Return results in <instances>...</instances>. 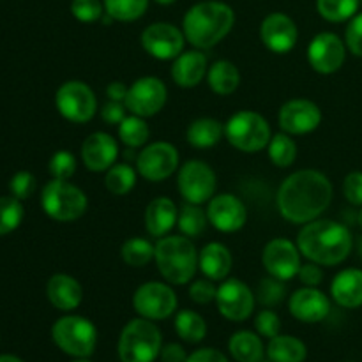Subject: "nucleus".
Listing matches in <instances>:
<instances>
[{
  "mask_svg": "<svg viewBox=\"0 0 362 362\" xmlns=\"http://www.w3.org/2000/svg\"><path fill=\"white\" fill-rule=\"evenodd\" d=\"M332 184L318 170H299L283 180L276 194L278 211L293 225H306L320 218L332 202Z\"/></svg>",
  "mask_w": 362,
  "mask_h": 362,
  "instance_id": "nucleus-1",
  "label": "nucleus"
},
{
  "mask_svg": "<svg viewBox=\"0 0 362 362\" xmlns=\"http://www.w3.org/2000/svg\"><path fill=\"white\" fill-rule=\"evenodd\" d=\"M297 247L306 260L334 267L349 258L354 237L349 226L332 219H315L303 225L297 235Z\"/></svg>",
  "mask_w": 362,
  "mask_h": 362,
  "instance_id": "nucleus-2",
  "label": "nucleus"
},
{
  "mask_svg": "<svg viewBox=\"0 0 362 362\" xmlns=\"http://www.w3.org/2000/svg\"><path fill=\"white\" fill-rule=\"evenodd\" d=\"M235 13L232 7L218 0H207L191 7L182 21L187 42L197 49L214 48L232 30Z\"/></svg>",
  "mask_w": 362,
  "mask_h": 362,
  "instance_id": "nucleus-3",
  "label": "nucleus"
},
{
  "mask_svg": "<svg viewBox=\"0 0 362 362\" xmlns=\"http://www.w3.org/2000/svg\"><path fill=\"white\" fill-rule=\"evenodd\" d=\"M154 260L166 283L187 285L197 274L198 251L189 237L165 235L156 243Z\"/></svg>",
  "mask_w": 362,
  "mask_h": 362,
  "instance_id": "nucleus-4",
  "label": "nucleus"
},
{
  "mask_svg": "<svg viewBox=\"0 0 362 362\" xmlns=\"http://www.w3.org/2000/svg\"><path fill=\"white\" fill-rule=\"evenodd\" d=\"M161 349V331L154 322L141 317L124 325L117 345L120 362H154Z\"/></svg>",
  "mask_w": 362,
  "mask_h": 362,
  "instance_id": "nucleus-5",
  "label": "nucleus"
},
{
  "mask_svg": "<svg viewBox=\"0 0 362 362\" xmlns=\"http://www.w3.org/2000/svg\"><path fill=\"white\" fill-rule=\"evenodd\" d=\"M41 207L52 219L59 223H71L80 219L88 209L85 191L69 180L52 179L41 193Z\"/></svg>",
  "mask_w": 362,
  "mask_h": 362,
  "instance_id": "nucleus-6",
  "label": "nucleus"
},
{
  "mask_svg": "<svg viewBox=\"0 0 362 362\" xmlns=\"http://www.w3.org/2000/svg\"><path fill=\"white\" fill-rule=\"evenodd\" d=\"M225 138L237 151L255 154L267 148L272 133L264 115L251 110H240L226 120Z\"/></svg>",
  "mask_w": 362,
  "mask_h": 362,
  "instance_id": "nucleus-7",
  "label": "nucleus"
},
{
  "mask_svg": "<svg viewBox=\"0 0 362 362\" xmlns=\"http://www.w3.org/2000/svg\"><path fill=\"white\" fill-rule=\"evenodd\" d=\"M52 338L64 354L76 359H87L98 346V329L88 318L67 315L53 324Z\"/></svg>",
  "mask_w": 362,
  "mask_h": 362,
  "instance_id": "nucleus-8",
  "label": "nucleus"
},
{
  "mask_svg": "<svg viewBox=\"0 0 362 362\" xmlns=\"http://www.w3.org/2000/svg\"><path fill=\"white\" fill-rule=\"evenodd\" d=\"M55 106L60 115L73 124H85L94 119L98 112V99L94 90L80 80H69L59 87Z\"/></svg>",
  "mask_w": 362,
  "mask_h": 362,
  "instance_id": "nucleus-9",
  "label": "nucleus"
},
{
  "mask_svg": "<svg viewBox=\"0 0 362 362\" xmlns=\"http://www.w3.org/2000/svg\"><path fill=\"white\" fill-rule=\"evenodd\" d=\"M218 179L216 172L200 159H191L184 163L177 175V187L179 193L187 204L202 205L207 204L216 193Z\"/></svg>",
  "mask_w": 362,
  "mask_h": 362,
  "instance_id": "nucleus-10",
  "label": "nucleus"
},
{
  "mask_svg": "<svg viewBox=\"0 0 362 362\" xmlns=\"http://www.w3.org/2000/svg\"><path fill=\"white\" fill-rule=\"evenodd\" d=\"M133 308L141 318L152 322L166 320L177 310V293L168 283H144L134 292Z\"/></svg>",
  "mask_w": 362,
  "mask_h": 362,
  "instance_id": "nucleus-11",
  "label": "nucleus"
},
{
  "mask_svg": "<svg viewBox=\"0 0 362 362\" xmlns=\"http://www.w3.org/2000/svg\"><path fill=\"white\" fill-rule=\"evenodd\" d=\"M166 101H168L166 85L156 76H144L131 85L124 105L133 115L147 119L158 115L165 108Z\"/></svg>",
  "mask_w": 362,
  "mask_h": 362,
  "instance_id": "nucleus-12",
  "label": "nucleus"
},
{
  "mask_svg": "<svg viewBox=\"0 0 362 362\" xmlns=\"http://www.w3.org/2000/svg\"><path fill=\"white\" fill-rule=\"evenodd\" d=\"M179 168V151L168 141L147 145L136 158V170L148 182H163Z\"/></svg>",
  "mask_w": 362,
  "mask_h": 362,
  "instance_id": "nucleus-13",
  "label": "nucleus"
},
{
  "mask_svg": "<svg viewBox=\"0 0 362 362\" xmlns=\"http://www.w3.org/2000/svg\"><path fill=\"white\" fill-rule=\"evenodd\" d=\"M300 251L297 243H292L285 237H276L269 240L262 253V264L265 271L272 278H278L281 281H290L299 274L300 269Z\"/></svg>",
  "mask_w": 362,
  "mask_h": 362,
  "instance_id": "nucleus-14",
  "label": "nucleus"
},
{
  "mask_svg": "<svg viewBox=\"0 0 362 362\" xmlns=\"http://www.w3.org/2000/svg\"><path fill=\"white\" fill-rule=\"evenodd\" d=\"M141 46L151 57L158 60H175L182 53L186 35L179 27L166 21L152 23L141 32Z\"/></svg>",
  "mask_w": 362,
  "mask_h": 362,
  "instance_id": "nucleus-15",
  "label": "nucleus"
},
{
  "mask_svg": "<svg viewBox=\"0 0 362 362\" xmlns=\"http://www.w3.org/2000/svg\"><path fill=\"white\" fill-rule=\"evenodd\" d=\"M216 306L221 317L230 322H246L253 315L255 296L240 279H223L218 286Z\"/></svg>",
  "mask_w": 362,
  "mask_h": 362,
  "instance_id": "nucleus-16",
  "label": "nucleus"
},
{
  "mask_svg": "<svg viewBox=\"0 0 362 362\" xmlns=\"http://www.w3.org/2000/svg\"><path fill=\"white\" fill-rule=\"evenodd\" d=\"M346 45L334 32H320L308 46L310 66L320 74H332L341 69L346 59Z\"/></svg>",
  "mask_w": 362,
  "mask_h": 362,
  "instance_id": "nucleus-17",
  "label": "nucleus"
},
{
  "mask_svg": "<svg viewBox=\"0 0 362 362\" xmlns=\"http://www.w3.org/2000/svg\"><path fill=\"white\" fill-rule=\"evenodd\" d=\"M322 122V110L310 99H290L279 108L278 124L292 136L313 133Z\"/></svg>",
  "mask_w": 362,
  "mask_h": 362,
  "instance_id": "nucleus-18",
  "label": "nucleus"
},
{
  "mask_svg": "<svg viewBox=\"0 0 362 362\" xmlns=\"http://www.w3.org/2000/svg\"><path fill=\"white\" fill-rule=\"evenodd\" d=\"M209 223L223 233L239 232L247 221V209L239 197L232 193L214 194L207 205Z\"/></svg>",
  "mask_w": 362,
  "mask_h": 362,
  "instance_id": "nucleus-19",
  "label": "nucleus"
},
{
  "mask_svg": "<svg viewBox=\"0 0 362 362\" xmlns=\"http://www.w3.org/2000/svg\"><path fill=\"white\" fill-rule=\"evenodd\" d=\"M288 310L303 324H318L331 313V300L317 286H304L290 296Z\"/></svg>",
  "mask_w": 362,
  "mask_h": 362,
  "instance_id": "nucleus-20",
  "label": "nucleus"
},
{
  "mask_svg": "<svg viewBox=\"0 0 362 362\" xmlns=\"http://www.w3.org/2000/svg\"><path fill=\"white\" fill-rule=\"evenodd\" d=\"M119 158V145L115 138L103 131L88 134L81 144V159L88 172H108Z\"/></svg>",
  "mask_w": 362,
  "mask_h": 362,
  "instance_id": "nucleus-21",
  "label": "nucleus"
},
{
  "mask_svg": "<svg viewBox=\"0 0 362 362\" xmlns=\"http://www.w3.org/2000/svg\"><path fill=\"white\" fill-rule=\"evenodd\" d=\"M260 37L272 53H288L297 45L299 30L288 14L272 13L262 21Z\"/></svg>",
  "mask_w": 362,
  "mask_h": 362,
  "instance_id": "nucleus-22",
  "label": "nucleus"
},
{
  "mask_svg": "<svg viewBox=\"0 0 362 362\" xmlns=\"http://www.w3.org/2000/svg\"><path fill=\"white\" fill-rule=\"evenodd\" d=\"M207 57L200 49H191L182 52L172 66V78L179 87L193 88L202 83L204 78H207Z\"/></svg>",
  "mask_w": 362,
  "mask_h": 362,
  "instance_id": "nucleus-23",
  "label": "nucleus"
},
{
  "mask_svg": "<svg viewBox=\"0 0 362 362\" xmlns=\"http://www.w3.org/2000/svg\"><path fill=\"white\" fill-rule=\"evenodd\" d=\"M49 303L60 311H74L83 300V288L69 274H53L46 285Z\"/></svg>",
  "mask_w": 362,
  "mask_h": 362,
  "instance_id": "nucleus-24",
  "label": "nucleus"
},
{
  "mask_svg": "<svg viewBox=\"0 0 362 362\" xmlns=\"http://www.w3.org/2000/svg\"><path fill=\"white\" fill-rule=\"evenodd\" d=\"M179 219V209L173 204V200L166 197L154 198L145 209V228L151 237L168 235L170 230L177 226Z\"/></svg>",
  "mask_w": 362,
  "mask_h": 362,
  "instance_id": "nucleus-25",
  "label": "nucleus"
},
{
  "mask_svg": "<svg viewBox=\"0 0 362 362\" xmlns=\"http://www.w3.org/2000/svg\"><path fill=\"white\" fill-rule=\"evenodd\" d=\"M331 296L338 306L356 310L362 306V271L345 269L338 272L331 283Z\"/></svg>",
  "mask_w": 362,
  "mask_h": 362,
  "instance_id": "nucleus-26",
  "label": "nucleus"
},
{
  "mask_svg": "<svg viewBox=\"0 0 362 362\" xmlns=\"http://www.w3.org/2000/svg\"><path fill=\"white\" fill-rule=\"evenodd\" d=\"M232 265V253L221 243L205 244L204 250L198 253V269L204 272L205 278L212 279V281H223L228 278Z\"/></svg>",
  "mask_w": 362,
  "mask_h": 362,
  "instance_id": "nucleus-27",
  "label": "nucleus"
},
{
  "mask_svg": "<svg viewBox=\"0 0 362 362\" xmlns=\"http://www.w3.org/2000/svg\"><path fill=\"white\" fill-rule=\"evenodd\" d=\"M225 136V126L211 117H202L193 120L186 131V138L191 147L211 148L218 145Z\"/></svg>",
  "mask_w": 362,
  "mask_h": 362,
  "instance_id": "nucleus-28",
  "label": "nucleus"
},
{
  "mask_svg": "<svg viewBox=\"0 0 362 362\" xmlns=\"http://www.w3.org/2000/svg\"><path fill=\"white\" fill-rule=\"evenodd\" d=\"M207 83L211 90L218 95H230L239 88V67L230 60H218L207 71Z\"/></svg>",
  "mask_w": 362,
  "mask_h": 362,
  "instance_id": "nucleus-29",
  "label": "nucleus"
},
{
  "mask_svg": "<svg viewBox=\"0 0 362 362\" xmlns=\"http://www.w3.org/2000/svg\"><path fill=\"white\" fill-rule=\"evenodd\" d=\"M228 350L237 362H260L265 354L262 338L253 331L233 332L228 341Z\"/></svg>",
  "mask_w": 362,
  "mask_h": 362,
  "instance_id": "nucleus-30",
  "label": "nucleus"
},
{
  "mask_svg": "<svg viewBox=\"0 0 362 362\" xmlns=\"http://www.w3.org/2000/svg\"><path fill=\"white\" fill-rule=\"evenodd\" d=\"M267 357L272 362H304L308 357V349L299 338L278 334L269 339Z\"/></svg>",
  "mask_w": 362,
  "mask_h": 362,
  "instance_id": "nucleus-31",
  "label": "nucleus"
},
{
  "mask_svg": "<svg viewBox=\"0 0 362 362\" xmlns=\"http://www.w3.org/2000/svg\"><path fill=\"white\" fill-rule=\"evenodd\" d=\"M175 332L182 341L200 343L207 336V322L193 310H182L175 317Z\"/></svg>",
  "mask_w": 362,
  "mask_h": 362,
  "instance_id": "nucleus-32",
  "label": "nucleus"
},
{
  "mask_svg": "<svg viewBox=\"0 0 362 362\" xmlns=\"http://www.w3.org/2000/svg\"><path fill=\"white\" fill-rule=\"evenodd\" d=\"M209 225L207 211L194 204H184L179 211V219H177V226H179L180 233L189 239H198L202 233L205 232Z\"/></svg>",
  "mask_w": 362,
  "mask_h": 362,
  "instance_id": "nucleus-33",
  "label": "nucleus"
},
{
  "mask_svg": "<svg viewBox=\"0 0 362 362\" xmlns=\"http://www.w3.org/2000/svg\"><path fill=\"white\" fill-rule=\"evenodd\" d=\"M156 246L144 237H131L120 247V257L129 267H145L154 260Z\"/></svg>",
  "mask_w": 362,
  "mask_h": 362,
  "instance_id": "nucleus-34",
  "label": "nucleus"
},
{
  "mask_svg": "<svg viewBox=\"0 0 362 362\" xmlns=\"http://www.w3.org/2000/svg\"><path fill=\"white\" fill-rule=\"evenodd\" d=\"M269 158L278 168H288L297 159V144L288 133H278L271 138L267 145Z\"/></svg>",
  "mask_w": 362,
  "mask_h": 362,
  "instance_id": "nucleus-35",
  "label": "nucleus"
},
{
  "mask_svg": "<svg viewBox=\"0 0 362 362\" xmlns=\"http://www.w3.org/2000/svg\"><path fill=\"white\" fill-rule=\"evenodd\" d=\"M136 173L131 165L120 163V165H113L112 168L106 172L105 177V186L115 197H124V194L131 193L133 187L136 186Z\"/></svg>",
  "mask_w": 362,
  "mask_h": 362,
  "instance_id": "nucleus-36",
  "label": "nucleus"
},
{
  "mask_svg": "<svg viewBox=\"0 0 362 362\" xmlns=\"http://www.w3.org/2000/svg\"><path fill=\"white\" fill-rule=\"evenodd\" d=\"M151 136V127L144 117L129 115L119 124V138L129 148L144 147Z\"/></svg>",
  "mask_w": 362,
  "mask_h": 362,
  "instance_id": "nucleus-37",
  "label": "nucleus"
},
{
  "mask_svg": "<svg viewBox=\"0 0 362 362\" xmlns=\"http://www.w3.org/2000/svg\"><path fill=\"white\" fill-rule=\"evenodd\" d=\"M361 0H317V11L331 23L352 20L359 9Z\"/></svg>",
  "mask_w": 362,
  "mask_h": 362,
  "instance_id": "nucleus-38",
  "label": "nucleus"
},
{
  "mask_svg": "<svg viewBox=\"0 0 362 362\" xmlns=\"http://www.w3.org/2000/svg\"><path fill=\"white\" fill-rule=\"evenodd\" d=\"M106 14L117 21H136L145 14L148 0H103Z\"/></svg>",
  "mask_w": 362,
  "mask_h": 362,
  "instance_id": "nucleus-39",
  "label": "nucleus"
},
{
  "mask_svg": "<svg viewBox=\"0 0 362 362\" xmlns=\"http://www.w3.org/2000/svg\"><path fill=\"white\" fill-rule=\"evenodd\" d=\"M23 205L14 197L0 198V235L14 232L23 221Z\"/></svg>",
  "mask_w": 362,
  "mask_h": 362,
  "instance_id": "nucleus-40",
  "label": "nucleus"
},
{
  "mask_svg": "<svg viewBox=\"0 0 362 362\" xmlns=\"http://www.w3.org/2000/svg\"><path fill=\"white\" fill-rule=\"evenodd\" d=\"M257 296L258 300L262 303V306H278L279 303H283V299H285L286 296L285 281H281V279L278 278H272V276L264 278L260 281V285H258Z\"/></svg>",
  "mask_w": 362,
  "mask_h": 362,
  "instance_id": "nucleus-41",
  "label": "nucleus"
},
{
  "mask_svg": "<svg viewBox=\"0 0 362 362\" xmlns=\"http://www.w3.org/2000/svg\"><path fill=\"white\" fill-rule=\"evenodd\" d=\"M48 170L52 179L69 180L74 175V172H76V158L69 151H57L49 158Z\"/></svg>",
  "mask_w": 362,
  "mask_h": 362,
  "instance_id": "nucleus-42",
  "label": "nucleus"
},
{
  "mask_svg": "<svg viewBox=\"0 0 362 362\" xmlns=\"http://www.w3.org/2000/svg\"><path fill=\"white\" fill-rule=\"evenodd\" d=\"M105 13V4L101 0H73L71 2V14L81 23L99 21Z\"/></svg>",
  "mask_w": 362,
  "mask_h": 362,
  "instance_id": "nucleus-43",
  "label": "nucleus"
},
{
  "mask_svg": "<svg viewBox=\"0 0 362 362\" xmlns=\"http://www.w3.org/2000/svg\"><path fill=\"white\" fill-rule=\"evenodd\" d=\"M255 329H257V332L260 336L272 339L281 332V320H279L276 311L265 308L255 318Z\"/></svg>",
  "mask_w": 362,
  "mask_h": 362,
  "instance_id": "nucleus-44",
  "label": "nucleus"
},
{
  "mask_svg": "<svg viewBox=\"0 0 362 362\" xmlns=\"http://www.w3.org/2000/svg\"><path fill=\"white\" fill-rule=\"evenodd\" d=\"M35 186H37V182H35V177L30 172L14 173L9 182L11 194L14 198H18V200H27V198H30L34 194Z\"/></svg>",
  "mask_w": 362,
  "mask_h": 362,
  "instance_id": "nucleus-45",
  "label": "nucleus"
},
{
  "mask_svg": "<svg viewBox=\"0 0 362 362\" xmlns=\"http://www.w3.org/2000/svg\"><path fill=\"white\" fill-rule=\"evenodd\" d=\"M216 296H218V286L214 285V281L209 278L205 279H194L189 286V299L193 303L202 304H211L212 300H216Z\"/></svg>",
  "mask_w": 362,
  "mask_h": 362,
  "instance_id": "nucleus-46",
  "label": "nucleus"
},
{
  "mask_svg": "<svg viewBox=\"0 0 362 362\" xmlns=\"http://www.w3.org/2000/svg\"><path fill=\"white\" fill-rule=\"evenodd\" d=\"M345 45L356 57H362V13L350 20L345 32Z\"/></svg>",
  "mask_w": 362,
  "mask_h": 362,
  "instance_id": "nucleus-47",
  "label": "nucleus"
},
{
  "mask_svg": "<svg viewBox=\"0 0 362 362\" xmlns=\"http://www.w3.org/2000/svg\"><path fill=\"white\" fill-rule=\"evenodd\" d=\"M343 194L349 204L362 207V172H352L343 180Z\"/></svg>",
  "mask_w": 362,
  "mask_h": 362,
  "instance_id": "nucleus-48",
  "label": "nucleus"
},
{
  "mask_svg": "<svg viewBox=\"0 0 362 362\" xmlns=\"http://www.w3.org/2000/svg\"><path fill=\"white\" fill-rule=\"evenodd\" d=\"M297 278L300 279L304 286H318L324 281V271H322L318 264L308 260V264L300 265Z\"/></svg>",
  "mask_w": 362,
  "mask_h": 362,
  "instance_id": "nucleus-49",
  "label": "nucleus"
},
{
  "mask_svg": "<svg viewBox=\"0 0 362 362\" xmlns=\"http://www.w3.org/2000/svg\"><path fill=\"white\" fill-rule=\"evenodd\" d=\"M126 105L119 101H108L101 110V119L105 120L108 126H119L124 119H126Z\"/></svg>",
  "mask_w": 362,
  "mask_h": 362,
  "instance_id": "nucleus-50",
  "label": "nucleus"
},
{
  "mask_svg": "<svg viewBox=\"0 0 362 362\" xmlns=\"http://www.w3.org/2000/svg\"><path fill=\"white\" fill-rule=\"evenodd\" d=\"M186 362H230L225 354L216 349H198L191 356H187Z\"/></svg>",
  "mask_w": 362,
  "mask_h": 362,
  "instance_id": "nucleus-51",
  "label": "nucleus"
},
{
  "mask_svg": "<svg viewBox=\"0 0 362 362\" xmlns=\"http://www.w3.org/2000/svg\"><path fill=\"white\" fill-rule=\"evenodd\" d=\"M161 362H186L187 361V354L184 350L182 345L179 343H168L161 349Z\"/></svg>",
  "mask_w": 362,
  "mask_h": 362,
  "instance_id": "nucleus-52",
  "label": "nucleus"
},
{
  "mask_svg": "<svg viewBox=\"0 0 362 362\" xmlns=\"http://www.w3.org/2000/svg\"><path fill=\"white\" fill-rule=\"evenodd\" d=\"M127 90H129V87H126L122 81H112V83L106 87V95H108L110 101L124 103L126 101Z\"/></svg>",
  "mask_w": 362,
  "mask_h": 362,
  "instance_id": "nucleus-53",
  "label": "nucleus"
},
{
  "mask_svg": "<svg viewBox=\"0 0 362 362\" xmlns=\"http://www.w3.org/2000/svg\"><path fill=\"white\" fill-rule=\"evenodd\" d=\"M0 362H23V361H21L20 357L9 356V354H7V356H0Z\"/></svg>",
  "mask_w": 362,
  "mask_h": 362,
  "instance_id": "nucleus-54",
  "label": "nucleus"
},
{
  "mask_svg": "<svg viewBox=\"0 0 362 362\" xmlns=\"http://www.w3.org/2000/svg\"><path fill=\"white\" fill-rule=\"evenodd\" d=\"M158 4H161V6H170V4L177 2V0H156Z\"/></svg>",
  "mask_w": 362,
  "mask_h": 362,
  "instance_id": "nucleus-55",
  "label": "nucleus"
},
{
  "mask_svg": "<svg viewBox=\"0 0 362 362\" xmlns=\"http://www.w3.org/2000/svg\"><path fill=\"white\" fill-rule=\"evenodd\" d=\"M357 225H359V228L362 230V209L359 211V214H357Z\"/></svg>",
  "mask_w": 362,
  "mask_h": 362,
  "instance_id": "nucleus-56",
  "label": "nucleus"
},
{
  "mask_svg": "<svg viewBox=\"0 0 362 362\" xmlns=\"http://www.w3.org/2000/svg\"><path fill=\"white\" fill-rule=\"evenodd\" d=\"M359 255L362 257V237L359 239Z\"/></svg>",
  "mask_w": 362,
  "mask_h": 362,
  "instance_id": "nucleus-57",
  "label": "nucleus"
},
{
  "mask_svg": "<svg viewBox=\"0 0 362 362\" xmlns=\"http://www.w3.org/2000/svg\"><path fill=\"white\" fill-rule=\"evenodd\" d=\"M73 362H90L88 359H76V361H73Z\"/></svg>",
  "mask_w": 362,
  "mask_h": 362,
  "instance_id": "nucleus-58",
  "label": "nucleus"
},
{
  "mask_svg": "<svg viewBox=\"0 0 362 362\" xmlns=\"http://www.w3.org/2000/svg\"><path fill=\"white\" fill-rule=\"evenodd\" d=\"M260 362H262V361H260ZM271 362H272V361H271Z\"/></svg>",
  "mask_w": 362,
  "mask_h": 362,
  "instance_id": "nucleus-59",
  "label": "nucleus"
},
{
  "mask_svg": "<svg viewBox=\"0 0 362 362\" xmlns=\"http://www.w3.org/2000/svg\"><path fill=\"white\" fill-rule=\"evenodd\" d=\"M361 2H362V0H361Z\"/></svg>",
  "mask_w": 362,
  "mask_h": 362,
  "instance_id": "nucleus-60",
  "label": "nucleus"
}]
</instances>
